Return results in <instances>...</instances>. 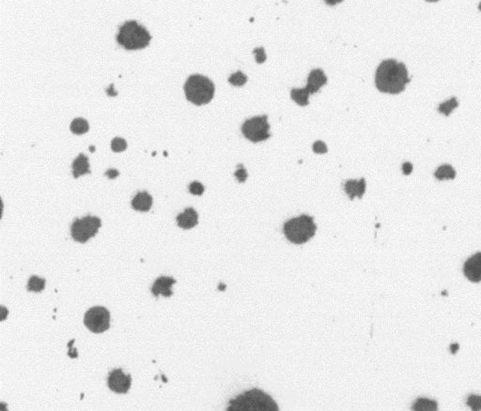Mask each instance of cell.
Listing matches in <instances>:
<instances>
[{
  "instance_id": "obj_1",
  "label": "cell",
  "mask_w": 481,
  "mask_h": 411,
  "mask_svg": "<svg viewBox=\"0 0 481 411\" xmlns=\"http://www.w3.org/2000/svg\"><path fill=\"white\" fill-rule=\"evenodd\" d=\"M409 82L406 66L394 59L384 60L376 71L375 84L381 92L399 94L404 90Z\"/></svg>"
},
{
  "instance_id": "obj_2",
  "label": "cell",
  "mask_w": 481,
  "mask_h": 411,
  "mask_svg": "<svg viewBox=\"0 0 481 411\" xmlns=\"http://www.w3.org/2000/svg\"><path fill=\"white\" fill-rule=\"evenodd\" d=\"M227 411H279V408L269 394L252 389L230 400Z\"/></svg>"
},
{
  "instance_id": "obj_3",
  "label": "cell",
  "mask_w": 481,
  "mask_h": 411,
  "mask_svg": "<svg viewBox=\"0 0 481 411\" xmlns=\"http://www.w3.org/2000/svg\"><path fill=\"white\" fill-rule=\"evenodd\" d=\"M116 39L126 50H138L149 45L151 36L145 27L135 20H130L120 26Z\"/></svg>"
},
{
  "instance_id": "obj_4",
  "label": "cell",
  "mask_w": 481,
  "mask_h": 411,
  "mask_svg": "<svg viewBox=\"0 0 481 411\" xmlns=\"http://www.w3.org/2000/svg\"><path fill=\"white\" fill-rule=\"evenodd\" d=\"M214 92L215 86L212 81L203 75H191L184 85L186 99L195 105L210 103L214 96Z\"/></svg>"
},
{
  "instance_id": "obj_5",
  "label": "cell",
  "mask_w": 481,
  "mask_h": 411,
  "mask_svg": "<svg viewBox=\"0 0 481 411\" xmlns=\"http://www.w3.org/2000/svg\"><path fill=\"white\" fill-rule=\"evenodd\" d=\"M316 224L313 217L301 215L293 218L284 224V233L287 239L295 244H303L310 240L316 232Z\"/></svg>"
},
{
  "instance_id": "obj_6",
  "label": "cell",
  "mask_w": 481,
  "mask_h": 411,
  "mask_svg": "<svg viewBox=\"0 0 481 411\" xmlns=\"http://www.w3.org/2000/svg\"><path fill=\"white\" fill-rule=\"evenodd\" d=\"M268 117L266 115L257 116L246 120L242 126V132L244 136L253 143L267 140L271 137Z\"/></svg>"
},
{
  "instance_id": "obj_7",
  "label": "cell",
  "mask_w": 481,
  "mask_h": 411,
  "mask_svg": "<svg viewBox=\"0 0 481 411\" xmlns=\"http://www.w3.org/2000/svg\"><path fill=\"white\" fill-rule=\"evenodd\" d=\"M102 226L101 220L95 216H86L82 219H76L71 227L73 239L85 243L90 239L97 234L98 230Z\"/></svg>"
},
{
  "instance_id": "obj_8",
  "label": "cell",
  "mask_w": 481,
  "mask_h": 411,
  "mask_svg": "<svg viewBox=\"0 0 481 411\" xmlns=\"http://www.w3.org/2000/svg\"><path fill=\"white\" fill-rule=\"evenodd\" d=\"M84 323L92 332L102 333L110 327V313L104 307L95 306L86 312Z\"/></svg>"
},
{
  "instance_id": "obj_9",
  "label": "cell",
  "mask_w": 481,
  "mask_h": 411,
  "mask_svg": "<svg viewBox=\"0 0 481 411\" xmlns=\"http://www.w3.org/2000/svg\"><path fill=\"white\" fill-rule=\"evenodd\" d=\"M131 376L124 374L121 369H116L109 373L107 384L109 389L116 394H126L131 387Z\"/></svg>"
},
{
  "instance_id": "obj_10",
  "label": "cell",
  "mask_w": 481,
  "mask_h": 411,
  "mask_svg": "<svg viewBox=\"0 0 481 411\" xmlns=\"http://www.w3.org/2000/svg\"><path fill=\"white\" fill-rule=\"evenodd\" d=\"M464 275L471 282H481V253H476L468 258L464 266Z\"/></svg>"
},
{
  "instance_id": "obj_11",
  "label": "cell",
  "mask_w": 481,
  "mask_h": 411,
  "mask_svg": "<svg viewBox=\"0 0 481 411\" xmlns=\"http://www.w3.org/2000/svg\"><path fill=\"white\" fill-rule=\"evenodd\" d=\"M326 83L327 77L321 68H315L310 72L308 78V85L304 87V89L310 93V95L314 94L319 92L321 86H324Z\"/></svg>"
},
{
  "instance_id": "obj_12",
  "label": "cell",
  "mask_w": 481,
  "mask_h": 411,
  "mask_svg": "<svg viewBox=\"0 0 481 411\" xmlns=\"http://www.w3.org/2000/svg\"><path fill=\"white\" fill-rule=\"evenodd\" d=\"M175 283L176 280L171 277H160L159 279L155 281L154 286L151 287V293L155 297H158L159 295H163L164 297H170L173 294L171 287Z\"/></svg>"
},
{
  "instance_id": "obj_13",
  "label": "cell",
  "mask_w": 481,
  "mask_h": 411,
  "mask_svg": "<svg viewBox=\"0 0 481 411\" xmlns=\"http://www.w3.org/2000/svg\"><path fill=\"white\" fill-rule=\"evenodd\" d=\"M199 215L193 208H187L177 216L178 225L184 229H193L198 224Z\"/></svg>"
},
{
  "instance_id": "obj_14",
  "label": "cell",
  "mask_w": 481,
  "mask_h": 411,
  "mask_svg": "<svg viewBox=\"0 0 481 411\" xmlns=\"http://www.w3.org/2000/svg\"><path fill=\"white\" fill-rule=\"evenodd\" d=\"M152 206V197L148 192H139L133 198L132 207L138 212H149Z\"/></svg>"
},
{
  "instance_id": "obj_15",
  "label": "cell",
  "mask_w": 481,
  "mask_h": 411,
  "mask_svg": "<svg viewBox=\"0 0 481 411\" xmlns=\"http://www.w3.org/2000/svg\"><path fill=\"white\" fill-rule=\"evenodd\" d=\"M366 191V181L362 178L359 181L357 180H348L345 183V192L349 195V199H355V196L362 198L363 194Z\"/></svg>"
},
{
  "instance_id": "obj_16",
  "label": "cell",
  "mask_w": 481,
  "mask_h": 411,
  "mask_svg": "<svg viewBox=\"0 0 481 411\" xmlns=\"http://www.w3.org/2000/svg\"><path fill=\"white\" fill-rule=\"evenodd\" d=\"M72 167H73V175L75 178H77L82 175L91 173L89 158L83 153H80L79 156L73 162Z\"/></svg>"
},
{
  "instance_id": "obj_17",
  "label": "cell",
  "mask_w": 481,
  "mask_h": 411,
  "mask_svg": "<svg viewBox=\"0 0 481 411\" xmlns=\"http://www.w3.org/2000/svg\"><path fill=\"white\" fill-rule=\"evenodd\" d=\"M412 411H437L438 404L436 401L428 398H418L413 403Z\"/></svg>"
},
{
  "instance_id": "obj_18",
  "label": "cell",
  "mask_w": 481,
  "mask_h": 411,
  "mask_svg": "<svg viewBox=\"0 0 481 411\" xmlns=\"http://www.w3.org/2000/svg\"><path fill=\"white\" fill-rule=\"evenodd\" d=\"M291 97L295 103L299 104V105H301V106H307L310 103V102H309L310 93L304 89V88H301V89H297V88L292 89Z\"/></svg>"
},
{
  "instance_id": "obj_19",
  "label": "cell",
  "mask_w": 481,
  "mask_h": 411,
  "mask_svg": "<svg viewBox=\"0 0 481 411\" xmlns=\"http://www.w3.org/2000/svg\"><path fill=\"white\" fill-rule=\"evenodd\" d=\"M71 131L76 134H83L86 133V131L90 129V125L88 120L83 119V118H77L72 121L70 125Z\"/></svg>"
},
{
  "instance_id": "obj_20",
  "label": "cell",
  "mask_w": 481,
  "mask_h": 411,
  "mask_svg": "<svg viewBox=\"0 0 481 411\" xmlns=\"http://www.w3.org/2000/svg\"><path fill=\"white\" fill-rule=\"evenodd\" d=\"M456 176V172L452 166H442L436 170L435 177L438 179H453Z\"/></svg>"
},
{
  "instance_id": "obj_21",
  "label": "cell",
  "mask_w": 481,
  "mask_h": 411,
  "mask_svg": "<svg viewBox=\"0 0 481 411\" xmlns=\"http://www.w3.org/2000/svg\"><path fill=\"white\" fill-rule=\"evenodd\" d=\"M46 287V280L38 276H32L28 284V290L32 292L42 291Z\"/></svg>"
},
{
  "instance_id": "obj_22",
  "label": "cell",
  "mask_w": 481,
  "mask_h": 411,
  "mask_svg": "<svg viewBox=\"0 0 481 411\" xmlns=\"http://www.w3.org/2000/svg\"><path fill=\"white\" fill-rule=\"evenodd\" d=\"M229 82L233 86H244L247 82V76L245 74H243L240 71H238L237 73H235L229 77Z\"/></svg>"
},
{
  "instance_id": "obj_23",
  "label": "cell",
  "mask_w": 481,
  "mask_h": 411,
  "mask_svg": "<svg viewBox=\"0 0 481 411\" xmlns=\"http://www.w3.org/2000/svg\"><path fill=\"white\" fill-rule=\"evenodd\" d=\"M127 148V142L125 139L121 137H115L111 141V149L114 152H121L124 151Z\"/></svg>"
},
{
  "instance_id": "obj_24",
  "label": "cell",
  "mask_w": 481,
  "mask_h": 411,
  "mask_svg": "<svg viewBox=\"0 0 481 411\" xmlns=\"http://www.w3.org/2000/svg\"><path fill=\"white\" fill-rule=\"evenodd\" d=\"M467 405L472 411H481V396L470 395L467 399Z\"/></svg>"
},
{
  "instance_id": "obj_25",
  "label": "cell",
  "mask_w": 481,
  "mask_h": 411,
  "mask_svg": "<svg viewBox=\"0 0 481 411\" xmlns=\"http://www.w3.org/2000/svg\"><path fill=\"white\" fill-rule=\"evenodd\" d=\"M457 106H458V103H457L456 99H452V100L448 101L447 103H441L440 106H439V111L441 113H444V114L448 116L453 109L457 107Z\"/></svg>"
},
{
  "instance_id": "obj_26",
  "label": "cell",
  "mask_w": 481,
  "mask_h": 411,
  "mask_svg": "<svg viewBox=\"0 0 481 411\" xmlns=\"http://www.w3.org/2000/svg\"><path fill=\"white\" fill-rule=\"evenodd\" d=\"M204 190H205L204 186L201 182H198V181H194L189 185L190 193L192 194H195V195H201L204 193Z\"/></svg>"
},
{
  "instance_id": "obj_27",
  "label": "cell",
  "mask_w": 481,
  "mask_h": 411,
  "mask_svg": "<svg viewBox=\"0 0 481 411\" xmlns=\"http://www.w3.org/2000/svg\"><path fill=\"white\" fill-rule=\"evenodd\" d=\"M235 177L238 178L240 182H245L247 180V170L243 167L242 165L239 166V169L235 172Z\"/></svg>"
},
{
  "instance_id": "obj_28",
  "label": "cell",
  "mask_w": 481,
  "mask_h": 411,
  "mask_svg": "<svg viewBox=\"0 0 481 411\" xmlns=\"http://www.w3.org/2000/svg\"><path fill=\"white\" fill-rule=\"evenodd\" d=\"M254 54H256V58H257V62L258 63H264L266 59V55H265V52H264V49L263 47L260 48H256L254 51H253Z\"/></svg>"
},
{
  "instance_id": "obj_29",
  "label": "cell",
  "mask_w": 481,
  "mask_h": 411,
  "mask_svg": "<svg viewBox=\"0 0 481 411\" xmlns=\"http://www.w3.org/2000/svg\"><path fill=\"white\" fill-rule=\"evenodd\" d=\"M313 150L316 153H325L327 152L326 145L321 141H318L313 145Z\"/></svg>"
},
{
  "instance_id": "obj_30",
  "label": "cell",
  "mask_w": 481,
  "mask_h": 411,
  "mask_svg": "<svg viewBox=\"0 0 481 411\" xmlns=\"http://www.w3.org/2000/svg\"><path fill=\"white\" fill-rule=\"evenodd\" d=\"M402 169H403V173H404L405 175H409V174H410V173H411L412 170V164H410V163H405V164L403 165V166H402Z\"/></svg>"
},
{
  "instance_id": "obj_31",
  "label": "cell",
  "mask_w": 481,
  "mask_h": 411,
  "mask_svg": "<svg viewBox=\"0 0 481 411\" xmlns=\"http://www.w3.org/2000/svg\"><path fill=\"white\" fill-rule=\"evenodd\" d=\"M105 175L108 176L109 178H115V177L119 176V171L116 170V169H108L107 171L105 172Z\"/></svg>"
},
{
  "instance_id": "obj_32",
  "label": "cell",
  "mask_w": 481,
  "mask_h": 411,
  "mask_svg": "<svg viewBox=\"0 0 481 411\" xmlns=\"http://www.w3.org/2000/svg\"><path fill=\"white\" fill-rule=\"evenodd\" d=\"M458 349H460V346H458V344H456V342L452 344V345L450 346V351H451L452 354H456Z\"/></svg>"
},
{
  "instance_id": "obj_33",
  "label": "cell",
  "mask_w": 481,
  "mask_h": 411,
  "mask_svg": "<svg viewBox=\"0 0 481 411\" xmlns=\"http://www.w3.org/2000/svg\"><path fill=\"white\" fill-rule=\"evenodd\" d=\"M225 288H226V285H225V284H220L219 286H218V289H219V290H222V291L225 290Z\"/></svg>"
},
{
  "instance_id": "obj_34",
  "label": "cell",
  "mask_w": 481,
  "mask_h": 411,
  "mask_svg": "<svg viewBox=\"0 0 481 411\" xmlns=\"http://www.w3.org/2000/svg\"><path fill=\"white\" fill-rule=\"evenodd\" d=\"M90 150H92V152H93V151L95 150V147H94V146H91V147H90Z\"/></svg>"
}]
</instances>
